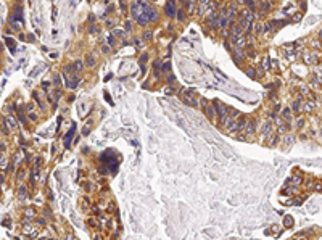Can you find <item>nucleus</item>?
Returning <instances> with one entry per match:
<instances>
[{
	"mask_svg": "<svg viewBox=\"0 0 322 240\" xmlns=\"http://www.w3.org/2000/svg\"><path fill=\"white\" fill-rule=\"evenodd\" d=\"M132 16H134V19H137L139 24H147L148 19L150 21H156L158 19L156 11L148 3L142 2V0H135L134 2V5H132Z\"/></svg>",
	"mask_w": 322,
	"mask_h": 240,
	"instance_id": "1",
	"label": "nucleus"
},
{
	"mask_svg": "<svg viewBox=\"0 0 322 240\" xmlns=\"http://www.w3.org/2000/svg\"><path fill=\"white\" fill-rule=\"evenodd\" d=\"M182 100L185 105H188V107H197V98H195V92H192V90H184L182 93Z\"/></svg>",
	"mask_w": 322,
	"mask_h": 240,
	"instance_id": "2",
	"label": "nucleus"
},
{
	"mask_svg": "<svg viewBox=\"0 0 322 240\" xmlns=\"http://www.w3.org/2000/svg\"><path fill=\"white\" fill-rule=\"evenodd\" d=\"M218 105V115H219V121H226L227 119V113H229V108L224 107V105H221V103H216Z\"/></svg>",
	"mask_w": 322,
	"mask_h": 240,
	"instance_id": "3",
	"label": "nucleus"
},
{
	"mask_svg": "<svg viewBox=\"0 0 322 240\" xmlns=\"http://www.w3.org/2000/svg\"><path fill=\"white\" fill-rule=\"evenodd\" d=\"M261 132H263V137L264 139H267L269 135H271V132H272V124H271V121H266V123H264Z\"/></svg>",
	"mask_w": 322,
	"mask_h": 240,
	"instance_id": "4",
	"label": "nucleus"
},
{
	"mask_svg": "<svg viewBox=\"0 0 322 240\" xmlns=\"http://www.w3.org/2000/svg\"><path fill=\"white\" fill-rule=\"evenodd\" d=\"M74 131H76V126L73 124L71 129H69V132L66 134V137H65V145H66V148L71 145V140H73V135H74Z\"/></svg>",
	"mask_w": 322,
	"mask_h": 240,
	"instance_id": "5",
	"label": "nucleus"
},
{
	"mask_svg": "<svg viewBox=\"0 0 322 240\" xmlns=\"http://www.w3.org/2000/svg\"><path fill=\"white\" fill-rule=\"evenodd\" d=\"M203 111L206 113V116H208V118H210L211 121H213V119L216 118V110L213 108V105H206V107L203 108Z\"/></svg>",
	"mask_w": 322,
	"mask_h": 240,
	"instance_id": "6",
	"label": "nucleus"
},
{
	"mask_svg": "<svg viewBox=\"0 0 322 240\" xmlns=\"http://www.w3.org/2000/svg\"><path fill=\"white\" fill-rule=\"evenodd\" d=\"M174 11H176V8H174V0H169V2H168V5H166V15H168V16H174Z\"/></svg>",
	"mask_w": 322,
	"mask_h": 240,
	"instance_id": "7",
	"label": "nucleus"
},
{
	"mask_svg": "<svg viewBox=\"0 0 322 240\" xmlns=\"http://www.w3.org/2000/svg\"><path fill=\"white\" fill-rule=\"evenodd\" d=\"M255 132V121H248V124H246V131L245 134H248V135H251V134Z\"/></svg>",
	"mask_w": 322,
	"mask_h": 240,
	"instance_id": "8",
	"label": "nucleus"
},
{
	"mask_svg": "<svg viewBox=\"0 0 322 240\" xmlns=\"http://www.w3.org/2000/svg\"><path fill=\"white\" fill-rule=\"evenodd\" d=\"M218 19H219V16H218L216 13H213V15H210V16H208V21H210V24H213L214 27L218 26Z\"/></svg>",
	"mask_w": 322,
	"mask_h": 240,
	"instance_id": "9",
	"label": "nucleus"
},
{
	"mask_svg": "<svg viewBox=\"0 0 322 240\" xmlns=\"http://www.w3.org/2000/svg\"><path fill=\"white\" fill-rule=\"evenodd\" d=\"M282 115H283V118H285V119H290V118H291V111H290V108H285Z\"/></svg>",
	"mask_w": 322,
	"mask_h": 240,
	"instance_id": "10",
	"label": "nucleus"
},
{
	"mask_svg": "<svg viewBox=\"0 0 322 240\" xmlns=\"http://www.w3.org/2000/svg\"><path fill=\"white\" fill-rule=\"evenodd\" d=\"M5 42L8 44L10 50H11V52H15V40H11V39H5Z\"/></svg>",
	"mask_w": 322,
	"mask_h": 240,
	"instance_id": "11",
	"label": "nucleus"
},
{
	"mask_svg": "<svg viewBox=\"0 0 322 240\" xmlns=\"http://www.w3.org/2000/svg\"><path fill=\"white\" fill-rule=\"evenodd\" d=\"M291 224H293V219H291L290 216H287V218H285V226H287V227H290Z\"/></svg>",
	"mask_w": 322,
	"mask_h": 240,
	"instance_id": "12",
	"label": "nucleus"
},
{
	"mask_svg": "<svg viewBox=\"0 0 322 240\" xmlns=\"http://www.w3.org/2000/svg\"><path fill=\"white\" fill-rule=\"evenodd\" d=\"M24 193H26V189H24V185H21V189H19V198H24Z\"/></svg>",
	"mask_w": 322,
	"mask_h": 240,
	"instance_id": "13",
	"label": "nucleus"
},
{
	"mask_svg": "<svg viewBox=\"0 0 322 240\" xmlns=\"http://www.w3.org/2000/svg\"><path fill=\"white\" fill-rule=\"evenodd\" d=\"M263 68L264 69H269V58L267 57H266V60L263 61Z\"/></svg>",
	"mask_w": 322,
	"mask_h": 240,
	"instance_id": "14",
	"label": "nucleus"
},
{
	"mask_svg": "<svg viewBox=\"0 0 322 240\" xmlns=\"http://www.w3.org/2000/svg\"><path fill=\"white\" fill-rule=\"evenodd\" d=\"M2 132H3V135L8 134V129H7V126H5V119H3V123H2Z\"/></svg>",
	"mask_w": 322,
	"mask_h": 240,
	"instance_id": "15",
	"label": "nucleus"
},
{
	"mask_svg": "<svg viewBox=\"0 0 322 240\" xmlns=\"http://www.w3.org/2000/svg\"><path fill=\"white\" fill-rule=\"evenodd\" d=\"M26 216H27V218H31V216L34 218V209H31V208L26 209Z\"/></svg>",
	"mask_w": 322,
	"mask_h": 240,
	"instance_id": "16",
	"label": "nucleus"
},
{
	"mask_svg": "<svg viewBox=\"0 0 322 240\" xmlns=\"http://www.w3.org/2000/svg\"><path fill=\"white\" fill-rule=\"evenodd\" d=\"M74 68H76V73H79L80 69H82V63H80V61H77L76 65H74Z\"/></svg>",
	"mask_w": 322,
	"mask_h": 240,
	"instance_id": "17",
	"label": "nucleus"
},
{
	"mask_svg": "<svg viewBox=\"0 0 322 240\" xmlns=\"http://www.w3.org/2000/svg\"><path fill=\"white\" fill-rule=\"evenodd\" d=\"M169 68H171L169 63H164V65H163V71H164V73H169Z\"/></svg>",
	"mask_w": 322,
	"mask_h": 240,
	"instance_id": "18",
	"label": "nucleus"
},
{
	"mask_svg": "<svg viewBox=\"0 0 322 240\" xmlns=\"http://www.w3.org/2000/svg\"><path fill=\"white\" fill-rule=\"evenodd\" d=\"M277 142H279V137H277V135H274L272 140H271V147H274V145H275Z\"/></svg>",
	"mask_w": 322,
	"mask_h": 240,
	"instance_id": "19",
	"label": "nucleus"
},
{
	"mask_svg": "<svg viewBox=\"0 0 322 240\" xmlns=\"http://www.w3.org/2000/svg\"><path fill=\"white\" fill-rule=\"evenodd\" d=\"M40 165H42V160H40V158H36V163H34V166H36V169L39 168Z\"/></svg>",
	"mask_w": 322,
	"mask_h": 240,
	"instance_id": "20",
	"label": "nucleus"
},
{
	"mask_svg": "<svg viewBox=\"0 0 322 240\" xmlns=\"http://www.w3.org/2000/svg\"><path fill=\"white\" fill-rule=\"evenodd\" d=\"M16 11H18V13H19V16H21V7H16ZM10 19L13 21V19H18V18H16V16H11Z\"/></svg>",
	"mask_w": 322,
	"mask_h": 240,
	"instance_id": "21",
	"label": "nucleus"
},
{
	"mask_svg": "<svg viewBox=\"0 0 322 240\" xmlns=\"http://www.w3.org/2000/svg\"><path fill=\"white\" fill-rule=\"evenodd\" d=\"M7 121L10 123V126H11V127H15V126H16V123H15V119H13V118H8Z\"/></svg>",
	"mask_w": 322,
	"mask_h": 240,
	"instance_id": "22",
	"label": "nucleus"
},
{
	"mask_svg": "<svg viewBox=\"0 0 322 240\" xmlns=\"http://www.w3.org/2000/svg\"><path fill=\"white\" fill-rule=\"evenodd\" d=\"M246 3H248V7H250L251 10L255 8V3H253V0H246Z\"/></svg>",
	"mask_w": 322,
	"mask_h": 240,
	"instance_id": "23",
	"label": "nucleus"
},
{
	"mask_svg": "<svg viewBox=\"0 0 322 240\" xmlns=\"http://www.w3.org/2000/svg\"><path fill=\"white\" fill-rule=\"evenodd\" d=\"M3 226H5V227H8V229L11 227V224H10V219H5V221H3Z\"/></svg>",
	"mask_w": 322,
	"mask_h": 240,
	"instance_id": "24",
	"label": "nucleus"
},
{
	"mask_svg": "<svg viewBox=\"0 0 322 240\" xmlns=\"http://www.w3.org/2000/svg\"><path fill=\"white\" fill-rule=\"evenodd\" d=\"M113 42H114V37H113V36H110V37H108V44H110V45H113Z\"/></svg>",
	"mask_w": 322,
	"mask_h": 240,
	"instance_id": "25",
	"label": "nucleus"
},
{
	"mask_svg": "<svg viewBox=\"0 0 322 240\" xmlns=\"http://www.w3.org/2000/svg\"><path fill=\"white\" fill-rule=\"evenodd\" d=\"M246 74L250 76V77H255V76H256V74H255V71H253V69H251V71H246Z\"/></svg>",
	"mask_w": 322,
	"mask_h": 240,
	"instance_id": "26",
	"label": "nucleus"
},
{
	"mask_svg": "<svg viewBox=\"0 0 322 240\" xmlns=\"http://www.w3.org/2000/svg\"><path fill=\"white\" fill-rule=\"evenodd\" d=\"M87 63H89V65H94V58L89 57V58H87Z\"/></svg>",
	"mask_w": 322,
	"mask_h": 240,
	"instance_id": "27",
	"label": "nucleus"
},
{
	"mask_svg": "<svg viewBox=\"0 0 322 240\" xmlns=\"http://www.w3.org/2000/svg\"><path fill=\"white\" fill-rule=\"evenodd\" d=\"M152 37V32H145V39H150Z\"/></svg>",
	"mask_w": 322,
	"mask_h": 240,
	"instance_id": "28",
	"label": "nucleus"
},
{
	"mask_svg": "<svg viewBox=\"0 0 322 240\" xmlns=\"http://www.w3.org/2000/svg\"><path fill=\"white\" fill-rule=\"evenodd\" d=\"M177 16H179V19H180V21L184 19V18H182V16H184V15H182V11H179V13H177Z\"/></svg>",
	"mask_w": 322,
	"mask_h": 240,
	"instance_id": "29",
	"label": "nucleus"
}]
</instances>
